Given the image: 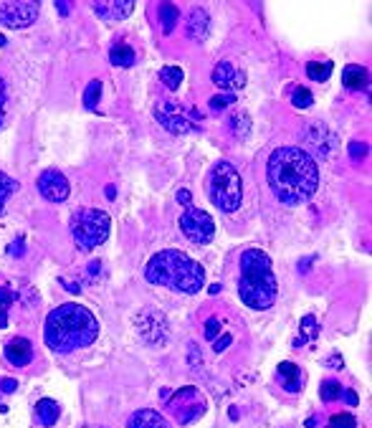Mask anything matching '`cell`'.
Returning <instances> with one entry per match:
<instances>
[{
	"label": "cell",
	"mask_w": 372,
	"mask_h": 428,
	"mask_svg": "<svg viewBox=\"0 0 372 428\" xmlns=\"http://www.w3.org/2000/svg\"><path fill=\"white\" fill-rule=\"evenodd\" d=\"M6 102H8L6 84H3V79H0V127L6 125Z\"/></svg>",
	"instance_id": "obj_34"
},
{
	"label": "cell",
	"mask_w": 372,
	"mask_h": 428,
	"mask_svg": "<svg viewBox=\"0 0 372 428\" xmlns=\"http://www.w3.org/2000/svg\"><path fill=\"white\" fill-rule=\"evenodd\" d=\"M35 415H38V421H41V426L51 428V426H54V423L58 421V415H61V408H58L56 400L43 398V400H38V406H35Z\"/></svg>",
	"instance_id": "obj_19"
},
{
	"label": "cell",
	"mask_w": 372,
	"mask_h": 428,
	"mask_svg": "<svg viewBox=\"0 0 372 428\" xmlns=\"http://www.w3.org/2000/svg\"><path fill=\"white\" fill-rule=\"evenodd\" d=\"M185 33H188L190 41H205L208 33H211V18L205 13L203 8H193L188 15V23H185Z\"/></svg>",
	"instance_id": "obj_15"
},
{
	"label": "cell",
	"mask_w": 372,
	"mask_h": 428,
	"mask_svg": "<svg viewBox=\"0 0 372 428\" xmlns=\"http://www.w3.org/2000/svg\"><path fill=\"white\" fill-rule=\"evenodd\" d=\"M208 196H211L213 205H218L220 211L233 213L241 208L243 200V180L241 173L233 168L231 162H216L208 173Z\"/></svg>",
	"instance_id": "obj_5"
},
{
	"label": "cell",
	"mask_w": 372,
	"mask_h": 428,
	"mask_svg": "<svg viewBox=\"0 0 372 428\" xmlns=\"http://www.w3.org/2000/svg\"><path fill=\"white\" fill-rule=\"evenodd\" d=\"M13 304V292L8 287H0V330L8 327V309Z\"/></svg>",
	"instance_id": "obj_28"
},
{
	"label": "cell",
	"mask_w": 372,
	"mask_h": 428,
	"mask_svg": "<svg viewBox=\"0 0 372 428\" xmlns=\"http://www.w3.org/2000/svg\"><path fill=\"white\" fill-rule=\"evenodd\" d=\"M56 10L61 15H69L71 13V6H69V3H56Z\"/></svg>",
	"instance_id": "obj_38"
},
{
	"label": "cell",
	"mask_w": 372,
	"mask_h": 428,
	"mask_svg": "<svg viewBox=\"0 0 372 428\" xmlns=\"http://www.w3.org/2000/svg\"><path fill=\"white\" fill-rule=\"evenodd\" d=\"M137 327H140V335L145 337L149 344L168 342V319H165L160 312H155V309L142 312L140 319H137Z\"/></svg>",
	"instance_id": "obj_11"
},
{
	"label": "cell",
	"mask_w": 372,
	"mask_h": 428,
	"mask_svg": "<svg viewBox=\"0 0 372 428\" xmlns=\"http://www.w3.org/2000/svg\"><path fill=\"white\" fill-rule=\"evenodd\" d=\"M38 3H0V23L8 29H26L38 18Z\"/></svg>",
	"instance_id": "obj_10"
},
{
	"label": "cell",
	"mask_w": 372,
	"mask_h": 428,
	"mask_svg": "<svg viewBox=\"0 0 372 428\" xmlns=\"http://www.w3.org/2000/svg\"><path fill=\"white\" fill-rule=\"evenodd\" d=\"M168 411L180 426H190L208 411V398L195 386H185L168 398Z\"/></svg>",
	"instance_id": "obj_7"
},
{
	"label": "cell",
	"mask_w": 372,
	"mask_h": 428,
	"mask_svg": "<svg viewBox=\"0 0 372 428\" xmlns=\"http://www.w3.org/2000/svg\"><path fill=\"white\" fill-rule=\"evenodd\" d=\"M213 84H218L220 89H243L246 74L236 69L231 61H220L213 69Z\"/></svg>",
	"instance_id": "obj_13"
},
{
	"label": "cell",
	"mask_w": 372,
	"mask_h": 428,
	"mask_svg": "<svg viewBox=\"0 0 372 428\" xmlns=\"http://www.w3.org/2000/svg\"><path fill=\"white\" fill-rule=\"evenodd\" d=\"M99 97H102V81H92V84L86 86V92H84V104L86 109H97L99 104Z\"/></svg>",
	"instance_id": "obj_29"
},
{
	"label": "cell",
	"mask_w": 372,
	"mask_h": 428,
	"mask_svg": "<svg viewBox=\"0 0 372 428\" xmlns=\"http://www.w3.org/2000/svg\"><path fill=\"white\" fill-rule=\"evenodd\" d=\"M350 154L355 157V160L365 157V154H367V145H365V142H352V145H350Z\"/></svg>",
	"instance_id": "obj_35"
},
{
	"label": "cell",
	"mask_w": 372,
	"mask_h": 428,
	"mask_svg": "<svg viewBox=\"0 0 372 428\" xmlns=\"http://www.w3.org/2000/svg\"><path fill=\"white\" fill-rule=\"evenodd\" d=\"M145 276L149 284L168 287L172 292H183V294H197L205 287V269L177 248H165V251L155 253L147 261Z\"/></svg>",
	"instance_id": "obj_3"
},
{
	"label": "cell",
	"mask_w": 372,
	"mask_h": 428,
	"mask_svg": "<svg viewBox=\"0 0 372 428\" xmlns=\"http://www.w3.org/2000/svg\"><path fill=\"white\" fill-rule=\"evenodd\" d=\"M342 395H344V388L337 380H324L322 388H319V398H322L324 403H334V400H339Z\"/></svg>",
	"instance_id": "obj_25"
},
{
	"label": "cell",
	"mask_w": 372,
	"mask_h": 428,
	"mask_svg": "<svg viewBox=\"0 0 372 428\" xmlns=\"http://www.w3.org/2000/svg\"><path fill=\"white\" fill-rule=\"evenodd\" d=\"M160 79L168 89H177V86L183 84V69H177V66H165V69H160Z\"/></svg>",
	"instance_id": "obj_26"
},
{
	"label": "cell",
	"mask_w": 372,
	"mask_h": 428,
	"mask_svg": "<svg viewBox=\"0 0 372 428\" xmlns=\"http://www.w3.org/2000/svg\"><path fill=\"white\" fill-rule=\"evenodd\" d=\"M330 428H357V421L352 413H334L330 418Z\"/></svg>",
	"instance_id": "obj_31"
},
{
	"label": "cell",
	"mask_w": 372,
	"mask_h": 428,
	"mask_svg": "<svg viewBox=\"0 0 372 428\" xmlns=\"http://www.w3.org/2000/svg\"><path fill=\"white\" fill-rule=\"evenodd\" d=\"M6 360L15 367L29 365L31 360H33V344H31L26 337H13V340L6 344Z\"/></svg>",
	"instance_id": "obj_16"
},
{
	"label": "cell",
	"mask_w": 372,
	"mask_h": 428,
	"mask_svg": "<svg viewBox=\"0 0 372 428\" xmlns=\"http://www.w3.org/2000/svg\"><path fill=\"white\" fill-rule=\"evenodd\" d=\"M177 200H180V203H185V205H190V193H188V190H177Z\"/></svg>",
	"instance_id": "obj_37"
},
{
	"label": "cell",
	"mask_w": 372,
	"mask_h": 428,
	"mask_svg": "<svg viewBox=\"0 0 372 428\" xmlns=\"http://www.w3.org/2000/svg\"><path fill=\"white\" fill-rule=\"evenodd\" d=\"M180 231L193 244H211L213 236H216V221L195 205H188V211L180 216Z\"/></svg>",
	"instance_id": "obj_9"
},
{
	"label": "cell",
	"mask_w": 372,
	"mask_h": 428,
	"mask_svg": "<svg viewBox=\"0 0 372 428\" xmlns=\"http://www.w3.org/2000/svg\"><path fill=\"white\" fill-rule=\"evenodd\" d=\"M38 190H41V196L51 203H63L66 198H69V180L63 173L58 170H43L41 177H38Z\"/></svg>",
	"instance_id": "obj_12"
},
{
	"label": "cell",
	"mask_w": 372,
	"mask_h": 428,
	"mask_svg": "<svg viewBox=\"0 0 372 428\" xmlns=\"http://www.w3.org/2000/svg\"><path fill=\"white\" fill-rule=\"evenodd\" d=\"M157 15H160V23H162V33H172L177 21H180V10L172 3H160Z\"/></svg>",
	"instance_id": "obj_23"
},
{
	"label": "cell",
	"mask_w": 372,
	"mask_h": 428,
	"mask_svg": "<svg viewBox=\"0 0 372 428\" xmlns=\"http://www.w3.org/2000/svg\"><path fill=\"white\" fill-rule=\"evenodd\" d=\"M97 337V317L81 304H61L46 317V344L54 352H74L79 347H89Z\"/></svg>",
	"instance_id": "obj_2"
},
{
	"label": "cell",
	"mask_w": 372,
	"mask_h": 428,
	"mask_svg": "<svg viewBox=\"0 0 372 428\" xmlns=\"http://www.w3.org/2000/svg\"><path fill=\"white\" fill-rule=\"evenodd\" d=\"M228 129H231V134L236 140H246L248 132H251V120H248V114L236 109V112L231 114V120H228Z\"/></svg>",
	"instance_id": "obj_21"
},
{
	"label": "cell",
	"mask_w": 372,
	"mask_h": 428,
	"mask_svg": "<svg viewBox=\"0 0 372 428\" xmlns=\"http://www.w3.org/2000/svg\"><path fill=\"white\" fill-rule=\"evenodd\" d=\"M109 225H112L109 216L104 211H94V208L79 211L71 218V233H74V241L81 251H92L99 244H104L109 236Z\"/></svg>",
	"instance_id": "obj_6"
},
{
	"label": "cell",
	"mask_w": 372,
	"mask_h": 428,
	"mask_svg": "<svg viewBox=\"0 0 372 428\" xmlns=\"http://www.w3.org/2000/svg\"><path fill=\"white\" fill-rule=\"evenodd\" d=\"M155 117H157V122L172 134H188L197 129L195 120H193V112L185 109L180 102H172V99H170V102H160V104L155 106Z\"/></svg>",
	"instance_id": "obj_8"
},
{
	"label": "cell",
	"mask_w": 372,
	"mask_h": 428,
	"mask_svg": "<svg viewBox=\"0 0 372 428\" xmlns=\"http://www.w3.org/2000/svg\"><path fill=\"white\" fill-rule=\"evenodd\" d=\"M342 81L347 89H365L367 86V69L365 66H357V63H350V66L342 71Z\"/></svg>",
	"instance_id": "obj_20"
},
{
	"label": "cell",
	"mask_w": 372,
	"mask_h": 428,
	"mask_svg": "<svg viewBox=\"0 0 372 428\" xmlns=\"http://www.w3.org/2000/svg\"><path fill=\"white\" fill-rule=\"evenodd\" d=\"M223 330V322H220V317H211V319H208V322H205V337H208V340H216L218 337V332Z\"/></svg>",
	"instance_id": "obj_33"
},
{
	"label": "cell",
	"mask_w": 372,
	"mask_h": 428,
	"mask_svg": "<svg viewBox=\"0 0 372 428\" xmlns=\"http://www.w3.org/2000/svg\"><path fill=\"white\" fill-rule=\"evenodd\" d=\"M109 61L114 63V66H132L134 61H137V54H134L132 46H127V43H117V46H112V51H109Z\"/></svg>",
	"instance_id": "obj_22"
},
{
	"label": "cell",
	"mask_w": 372,
	"mask_h": 428,
	"mask_svg": "<svg viewBox=\"0 0 372 428\" xmlns=\"http://www.w3.org/2000/svg\"><path fill=\"white\" fill-rule=\"evenodd\" d=\"M279 378L284 380V388H286L289 393H299V390L304 388L307 375H304L302 367H296L294 363H281L279 365Z\"/></svg>",
	"instance_id": "obj_18"
},
{
	"label": "cell",
	"mask_w": 372,
	"mask_h": 428,
	"mask_svg": "<svg viewBox=\"0 0 372 428\" xmlns=\"http://www.w3.org/2000/svg\"><path fill=\"white\" fill-rule=\"evenodd\" d=\"M94 13L102 18V21H122L127 15L134 10V3L132 0H106V3H94Z\"/></svg>",
	"instance_id": "obj_14"
},
{
	"label": "cell",
	"mask_w": 372,
	"mask_h": 428,
	"mask_svg": "<svg viewBox=\"0 0 372 428\" xmlns=\"http://www.w3.org/2000/svg\"><path fill=\"white\" fill-rule=\"evenodd\" d=\"M268 185L284 205H302L316 193L319 165L307 150L279 148L271 152L266 165Z\"/></svg>",
	"instance_id": "obj_1"
},
{
	"label": "cell",
	"mask_w": 372,
	"mask_h": 428,
	"mask_svg": "<svg viewBox=\"0 0 372 428\" xmlns=\"http://www.w3.org/2000/svg\"><path fill=\"white\" fill-rule=\"evenodd\" d=\"M81 428H104V426H81Z\"/></svg>",
	"instance_id": "obj_39"
},
{
	"label": "cell",
	"mask_w": 372,
	"mask_h": 428,
	"mask_svg": "<svg viewBox=\"0 0 372 428\" xmlns=\"http://www.w3.org/2000/svg\"><path fill=\"white\" fill-rule=\"evenodd\" d=\"M15 388H18V380H13V378L0 380V390H3V393H13Z\"/></svg>",
	"instance_id": "obj_36"
},
{
	"label": "cell",
	"mask_w": 372,
	"mask_h": 428,
	"mask_svg": "<svg viewBox=\"0 0 372 428\" xmlns=\"http://www.w3.org/2000/svg\"><path fill=\"white\" fill-rule=\"evenodd\" d=\"M241 276H238V296L246 307L264 312L274 307L279 296V284H276L271 259L261 248H248L241 253Z\"/></svg>",
	"instance_id": "obj_4"
},
{
	"label": "cell",
	"mask_w": 372,
	"mask_h": 428,
	"mask_svg": "<svg viewBox=\"0 0 372 428\" xmlns=\"http://www.w3.org/2000/svg\"><path fill=\"white\" fill-rule=\"evenodd\" d=\"M15 190H18V183H15L13 177H8L6 173H0V213L6 208V200L13 196Z\"/></svg>",
	"instance_id": "obj_27"
},
{
	"label": "cell",
	"mask_w": 372,
	"mask_h": 428,
	"mask_svg": "<svg viewBox=\"0 0 372 428\" xmlns=\"http://www.w3.org/2000/svg\"><path fill=\"white\" fill-rule=\"evenodd\" d=\"M307 77L312 81H327L332 77V61H309L307 63Z\"/></svg>",
	"instance_id": "obj_24"
},
{
	"label": "cell",
	"mask_w": 372,
	"mask_h": 428,
	"mask_svg": "<svg viewBox=\"0 0 372 428\" xmlns=\"http://www.w3.org/2000/svg\"><path fill=\"white\" fill-rule=\"evenodd\" d=\"M233 102H236L233 94H220V97H213L211 99V112H223V109H228Z\"/></svg>",
	"instance_id": "obj_32"
},
{
	"label": "cell",
	"mask_w": 372,
	"mask_h": 428,
	"mask_svg": "<svg viewBox=\"0 0 372 428\" xmlns=\"http://www.w3.org/2000/svg\"><path fill=\"white\" fill-rule=\"evenodd\" d=\"M127 428H170V421L157 411H149V408H142L137 413L129 415V423Z\"/></svg>",
	"instance_id": "obj_17"
},
{
	"label": "cell",
	"mask_w": 372,
	"mask_h": 428,
	"mask_svg": "<svg viewBox=\"0 0 372 428\" xmlns=\"http://www.w3.org/2000/svg\"><path fill=\"white\" fill-rule=\"evenodd\" d=\"M312 102H314V97H312L309 89L307 86H296L294 94H291V104L299 106V109H307V106H312Z\"/></svg>",
	"instance_id": "obj_30"
}]
</instances>
